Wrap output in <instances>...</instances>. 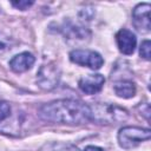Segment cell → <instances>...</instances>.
I'll return each mask as SVG.
<instances>
[{"mask_svg": "<svg viewBox=\"0 0 151 151\" xmlns=\"http://www.w3.org/2000/svg\"><path fill=\"white\" fill-rule=\"evenodd\" d=\"M116 41L118 45L119 51L123 54H132L134 52L136 45H137V38L132 31L127 28H122L116 34Z\"/></svg>", "mask_w": 151, "mask_h": 151, "instance_id": "obj_8", "label": "cell"}, {"mask_svg": "<svg viewBox=\"0 0 151 151\" xmlns=\"http://www.w3.org/2000/svg\"><path fill=\"white\" fill-rule=\"evenodd\" d=\"M11 113V106L8 103L0 100V122L5 120L7 117H9Z\"/></svg>", "mask_w": 151, "mask_h": 151, "instance_id": "obj_15", "label": "cell"}, {"mask_svg": "<svg viewBox=\"0 0 151 151\" xmlns=\"http://www.w3.org/2000/svg\"><path fill=\"white\" fill-rule=\"evenodd\" d=\"M105 83V78L103 74L93 73V74H86L79 79L78 86L79 88L86 93V94H94L99 92Z\"/></svg>", "mask_w": 151, "mask_h": 151, "instance_id": "obj_7", "label": "cell"}, {"mask_svg": "<svg viewBox=\"0 0 151 151\" xmlns=\"http://www.w3.org/2000/svg\"><path fill=\"white\" fill-rule=\"evenodd\" d=\"M90 120L99 124H118L129 118V112L122 106L107 103H93L88 105Z\"/></svg>", "mask_w": 151, "mask_h": 151, "instance_id": "obj_2", "label": "cell"}, {"mask_svg": "<svg viewBox=\"0 0 151 151\" xmlns=\"http://www.w3.org/2000/svg\"><path fill=\"white\" fill-rule=\"evenodd\" d=\"M39 151H80L76 145L61 142H51L44 144Z\"/></svg>", "mask_w": 151, "mask_h": 151, "instance_id": "obj_11", "label": "cell"}, {"mask_svg": "<svg viewBox=\"0 0 151 151\" xmlns=\"http://www.w3.org/2000/svg\"><path fill=\"white\" fill-rule=\"evenodd\" d=\"M12 45H13L12 38L0 32V54H4L8 50H11Z\"/></svg>", "mask_w": 151, "mask_h": 151, "instance_id": "obj_13", "label": "cell"}, {"mask_svg": "<svg viewBox=\"0 0 151 151\" xmlns=\"http://www.w3.org/2000/svg\"><path fill=\"white\" fill-rule=\"evenodd\" d=\"M138 110L142 112L140 114H143V116L145 117V119L149 122V120H150V113H151V111H150V105H149L147 103L140 104V105L138 106Z\"/></svg>", "mask_w": 151, "mask_h": 151, "instance_id": "obj_17", "label": "cell"}, {"mask_svg": "<svg viewBox=\"0 0 151 151\" xmlns=\"http://www.w3.org/2000/svg\"><path fill=\"white\" fill-rule=\"evenodd\" d=\"M84 151H104L101 147L99 146H94V145H88L84 149Z\"/></svg>", "mask_w": 151, "mask_h": 151, "instance_id": "obj_18", "label": "cell"}, {"mask_svg": "<svg viewBox=\"0 0 151 151\" xmlns=\"http://www.w3.org/2000/svg\"><path fill=\"white\" fill-rule=\"evenodd\" d=\"M150 9L151 6L147 2L138 4L133 11H132V20L134 27L142 32V33H147L150 32L151 28V22H150Z\"/></svg>", "mask_w": 151, "mask_h": 151, "instance_id": "obj_6", "label": "cell"}, {"mask_svg": "<svg viewBox=\"0 0 151 151\" xmlns=\"http://www.w3.org/2000/svg\"><path fill=\"white\" fill-rule=\"evenodd\" d=\"M59 79H60V70L53 63L42 65L37 74V84L40 88L45 91L53 90L58 85Z\"/></svg>", "mask_w": 151, "mask_h": 151, "instance_id": "obj_5", "label": "cell"}, {"mask_svg": "<svg viewBox=\"0 0 151 151\" xmlns=\"http://www.w3.org/2000/svg\"><path fill=\"white\" fill-rule=\"evenodd\" d=\"M70 60L73 64L86 66L91 70H99L104 64V59L98 52L92 50H84V48H76L71 51Z\"/></svg>", "mask_w": 151, "mask_h": 151, "instance_id": "obj_4", "label": "cell"}, {"mask_svg": "<svg viewBox=\"0 0 151 151\" xmlns=\"http://www.w3.org/2000/svg\"><path fill=\"white\" fill-rule=\"evenodd\" d=\"M114 92L120 98H132L136 94V84L129 79H120L114 84Z\"/></svg>", "mask_w": 151, "mask_h": 151, "instance_id": "obj_10", "label": "cell"}, {"mask_svg": "<svg viewBox=\"0 0 151 151\" xmlns=\"http://www.w3.org/2000/svg\"><path fill=\"white\" fill-rule=\"evenodd\" d=\"M86 33H87V31L85 29V28H81V27H71L70 29H68V34H67V39H77V40H81V41H84L85 40V38H86ZM87 34H90V33H87Z\"/></svg>", "mask_w": 151, "mask_h": 151, "instance_id": "obj_12", "label": "cell"}, {"mask_svg": "<svg viewBox=\"0 0 151 151\" xmlns=\"http://www.w3.org/2000/svg\"><path fill=\"white\" fill-rule=\"evenodd\" d=\"M139 54L143 59L145 60H150L151 58V42L150 40H144L140 45V48H139Z\"/></svg>", "mask_w": 151, "mask_h": 151, "instance_id": "obj_14", "label": "cell"}, {"mask_svg": "<svg viewBox=\"0 0 151 151\" xmlns=\"http://www.w3.org/2000/svg\"><path fill=\"white\" fill-rule=\"evenodd\" d=\"M34 2L33 1H27V0H21V1H12V5L18 8V9H21V11H25V9H28Z\"/></svg>", "mask_w": 151, "mask_h": 151, "instance_id": "obj_16", "label": "cell"}, {"mask_svg": "<svg viewBox=\"0 0 151 151\" xmlns=\"http://www.w3.org/2000/svg\"><path fill=\"white\" fill-rule=\"evenodd\" d=\"M39 117L46 122L79 125L90 120L88 105L74 99H59L44 104L39 110Z\"/></svg>", "mask_w": 151, "mask_h": 151, "instance_id": "obj_1", "label": "cell"}, {"mask_svg": "<svg viewBox=\"0 0 151 151\" xmlns=\"http://www.w3.org/2000/svg\"><path fill=\"white\" fill-rule=\"evenodd\" d=\"M35 61V58L29 52H22L17 55H14L9 60V67L15 73H22L28 71Z\"/></svg>", "mask_w": 151, "mask_h": 151, "instance_id": "obj_9", "label": "cell"}, {"mask_svg": "<svg viewBox=\"0 0 151 151\" xmlns=\"http://www.w3.org/2000/svg\"><path fill=\"white\" fill-rule=\"evenodd\" d=\"M151 137V131L149 129L139 126H124L118 132V144L125 150L133 149L149 140Z\"/></svg>", "mask_w": 151, "mask_h": 151, "instance_id": "obj_3", "label": "cell"}]
</instances>
